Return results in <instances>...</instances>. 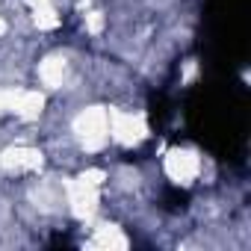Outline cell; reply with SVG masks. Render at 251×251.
Returning <instances> with one entry per match:
<instances>
[{
  "label": "cell",
  "instance_id": "obj_1",
  "mask_svg": "<svg viewBox=\"0 0 251 251\" xmlns=\"http://www.w3.org/2000/svg\"><path fill=\"white\" fill-rule=\"evenodd\" d=\"M71 130L83 151H100L109 142V112L103 106H86L77 112Z\"/></svg>",
  "mask_w": 251,
  "mask_h": 251
},
{
  "label": "cell",
  "instance_id": "obj_2",
  "mask_svg": "<svg viewBox=\"0 0 251 251\" xmlns=\"http://www.w3.org/2000/svg\"><path fill=\"white\" fill-rule=\"evenodd\" d=\"M109 112V139L118 145H139L148 136V124L139 112L130 109H106Z\"/></svg>",
  "mask_w": 251,
  "mask_h": 251
},
{
  "label": "cell",
  "instance_id": "obj_3",
  "mask_svg": "<svg viewBox=\"0 0 251 251\" xmlns=\"http://www.w3.org/2000/svg\"><path fill=\"white\" fill-rule=\"evenodd\" d=\"M166 175H169L175 183L189 186V183L201 175V157H198L192 148H172V151L166 154Z\"/></svg>",
  "mask_w": 251,
  "mask_h": 251
},
{
  "label": "cell",
  "instance_id": "obj_4",
  "mask_svg": "<svg viewBox=\"0 0 251 251\" xmlns=\"http://www.w3.org/2000/svg\"><path fill=\"white\" fill-rule=\"evenodd\" d=\"M45 163L42 151L39 148H30V145H12L0 154V166L12 175H24V172H39Z\"/></svg>",
  "mask_w": 251,
  "mask_h": 251
},
{
  "label": "cell",
  "instance_id": "obj_5",
  "mask_svg": "<svg viewBox=\"0 0 251 251\" xmlns=\"http://www.w3.org/2000/svg\"><path fill=\"white\" fill-rule=\"evenodd\" d=\"M68 77V62L65 56H48L39 62V80L45 89H59Z\"/></svg>",
  "mask_w": 251,
  "mask_h": 251
},
{
  "label": "cell",
  "instance_id": "obj_6",
  "mask_svg": "<svg viewBox=\"0 0 251 251\" xmlns=\"http://www.w3.org/2000/svg\"><path fill=\"white\" fill-rule=\"evenodd\" d=\"M89 245H98V248H127V236H124L115 225H98L95 236L89 239Z\"/></svg>",
  "mask_w": 251,
  "mask_h": 251
},
{
  "label": "cell",
  "instance_id": "obj_7",
  "mask_svg": "<svg viewBox=\"0 0 251 251\" xmlns=\"http://www.w3.org/2000/svg\"><path fill=\"white\" fill-rule=\"evenodd\" d=\"M15 98H18V89H0V115L15 109Z\"/></svg>",
  "mask_w": 251,
  "mask_h": 251
},
{
  "label": "cell",
  "instance_id": "obj_8",
  "mask_svg": "<svg viewBox=\"0 0 251 251\" xmlns=\"http://www.w3.org/2000/svg\"><path fill=\"white\" fill-rule=\"evenodd\" d=\"M86 30H89L92 36H98V33L103 30V15H100V12H89V15H86Z\"/></svg>",
  "mask_w": 251,
  "mask_h": 251
},
{
  "label": "cell",
  "instance_id": "obj_9",
  "mask_svg": "<svg viewBox=\"0 0 251 251\" xmlns=\"http://www.w3.org/2000/svg\"><path fill=\"white\" fill-rule=\"evenodd\" d=\"M30 3V9H36V6H45V3H53V0H27Z\"/></svg>",
  "mask_w": 251,
  "mask_h": 251
},
{
  "label": "cell",
  "instance_id": "obj_10",
  "mask_svg": "<svg viewBox=\"0 0 251 251\" xmlns=\"http://www.w3.org/2000/svg\"><path fill=\"white\" fill-rule=\"evenodd\" d=\"M6 30H9V24H6L3 18H0V36H6Z\"/></svg>",
  "mask_w": 251,
  "mask_h": 251
}]
</instances>
